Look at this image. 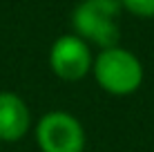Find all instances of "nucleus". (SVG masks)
I'll use <instances>...</instances> for the list:
<instances>
[{"mask_svg": "<svg viewBox=\"0 0 154 152\" xmlns=\"http://www.w3.org/2000/svg\"><path fill=\"white\" fill-rule=\"evenodd\" d=\"M92 74L103 92L112 96H130L141 87L145 72L139 56L116 45L98 51L92 65Z\"/></svg>", "mask_w": 154, "mask_h": 152, "instance_id": "f257e3e1", "label": "nucleus"}, {"mask_svg": "<svg viewBox=\"0 0 154 152\" xmlns=\"http://www.w3.org/2000/svg\"><path fill=\"white\" fill-rule=\"evenodd\" d=\"M36 143L42 152H85V130L74 114L54 110L36 123Z\"/></svg>", "mask_w": 154, "mask_h": 152, "instance_id": "7ed1b4c3", "label": "nucleus"}, {"mask_svg": "<svg viewBox=\"0 0 154 152\" xmlns=\"http://www.w3.org/2000/svg\"><path fill=\"white\" fill-rule=\"evenodd\" d=\"M121 2L119 0H83L72 14L78 38L98 45L100 49L116 47L121 38Z\"/></svg>", "mask_w": 154, "mask_h": 152, "instance_id": "f03ea898", "label": "nucleus"}, {"mask_svg": "<svg viewBox=\"0 0 154 152\" xmlns=\"http://www.w3.org/2000/svg\"><path fill=\"white\" fill-rule=\"evenodd\" d=\"M94 56L89 45L76 34H65L54 40L49 49V67L63 81L76 83L92 72Z\"/></svg>", "mask_w": 154, "mask_h": 152, "instance_id": "20e7f679", "label": "nucleus"}, {"mask_svg": "<svg viewBox=\"0 0 154 152\" xmlns=\"http://www.w3.org/2000/svg\"><path fill=\"white\" fill-rule=\"evenodd\" d=\"M119 2L139 18H154V0H119Z\"/></svg>", "mask_w": 154, "mask_h": 152, "instance_id": "423d86ee", "label": "nucleus"}, {"mask_svg": "<svg viewBox=\"0 0 154 152\" xmlns=\"http://www.w3.org/2000/svg\"><path fill=\"white\" fill-rule=\"evenodd\" d=\"M31 112L23 96L16 92H0V141L16 143L29 132Z\"/></svg>", "mask_w": 154, "mask_h": 152, "instance_id": "39448f33", "label": "nucleus"}]
</instances>
